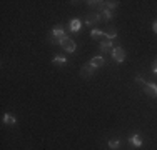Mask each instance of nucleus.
<instances>
[{"mask_svg": "<svg viewBox=\"0 0 157 150\" xmlns=\"http://www.w3.org/2000/svg\"><path fill=\"white\" fill-rule=\"evenodd\" d=\"M102 20V15H99V13H90L87 17V25H95V24H99V22Z\"/></svg>", "mask_w": 157, "mask_h": 150, "instance_id": "nucleus-6", "label": "nucleus"}, {"mask_svg": "<svg viewBox=\"0 0 157 150\" xmlns=\"http://www.w3.org/2000/svg\"><path fill=\"white\" fill-rule=\"evenodd\" d=\"M60 45L63 47V50H67L69 54H74V52H75V42H74L70 37H65V39L62 40Z\"/></svg>", "mask_w": 157, "mask_h": 150, "instance_id": "nucleus-3", "label": "nucleus"}, {"mask_svg": "<svg viewBox=\"0 0 157 150\" xmlns=\"http://www.w3.org/2000/svg\"><path fill=\"white\" fill-rule=\"evenodd\" d=\"M94 72H95V67L92 65L90 62H89V63H85V65H82L80 75H82L84 78H89V77H92V75H94Z\"/></svg>", "mask_w": 157, "mask_h": 150, "instance_id": "nucleus-4", "label": "nucleus"}, {"mask_svg": "<svg viewBox=\"0 0 157 150\" xmlns=\"http://www.w3.org/2000/svg\"><path fill=\"white\" fill-rule=\"evenodd\" d=\"M90 37H92L94 40H99V39H102V37H104V30L92 28V32H90Z\"/></svg>", "mask_w": 157, "mask_h": 150, "instance_id": "nucleus-12", "label": "nucleus"}, {"mask_svg": "<svg viewBox=\"0 0 157 150\" xmlns=\"http://www.w3.org/2000/svg\"><path fill=\"white\" fill-rule=\"evenodd\" d=\"M117 5H119L117 2H105V9H109V10H112V9H117Z\"/></svg>", "mask_w": 157, "mask_h": 150, "instance_id": "nucleus-18", "label": "nucleus"}, {"mask_svg": "<svg viewBox=\"0 0 157 150\" xmlns=\"http://www.w3.org/2000/svg\"><path fill=\"white\" fill-rule=\"evenodd\" d=\"M3 123H7V125H15L17 120H15V117H12L10 114H5V115H3Z\"/></svg>", "mask_w": 157, "mask_h": 150, "instance_id": "nucleus-13", "label": "nucleus"}, {"mask_svg": "<svg viewBox=\"0 0 157 150\" xmlns=\"http://www.w3.org/2000/svg\"><path fill=\"white\" fill-rule=\"evenodd\" d=\"M152 72L157 73V62H154V65H152Z\"/></svg>", "mask_w": 157, "mask_h": 150, "instance_id": "nucleus-19", "label": "nucleus"}, {"mask_svg": "<svg viewBox=\"0 0 157 150\" xmlns=\"http://www.w3.org/2000/svg\"><path fill=\"white\" fill-rule=\"evenodd\" d=\"M144 92L147 93L149 97H152V99H155L157 97V85L152 84V82H149V84L144 85Z\"/></svg>", "mask_w": 157, "mask_h": 150, "instance_id": "nucleus-5", "label": "nucleus"}, {"mask_svg": "<svg viewBox=\"0 0 157 150\" xmlns=\"http://www.w3.org/2000/svg\"><path fill=\"white\" fill-rule=\"evenodd\" d=\"M67 63V58L63 55H55L54 57V65H65Z\"/></svg>", "mask_w": 157, "mask_h": 150, "instance_id": "nucleus-14", "label": "nucleus"}, {"mask_svg": "<svg viewBox=\"0 0 157 150\" xmlns=\"http://www.w3.org/2000/svg\"><path fill=\"white\" fill-rule=\"evenodd\" d=\"M104 37H107V40H114L117 37V30L114 27H109L107 30H104Z\"/></svg>", "mask_w": 157, "mask_h": 150, "instance_id": "nucleus-8", "label": "nucleus"}, {"mask_svg": "<svg viewBox=\"0 0 157 150\" xmlns=\"http://www.w3.org/2000/svg\"><path fill=\"white\" fill-rule=\"evenodd\" d=\"M80 27H82V24H80V20H78V18L70 20V30H72L74 33H77L78 30H80Z\"/></svg>", "mask_w": 157, "mask_h": 150, "instance_id": "nucleus-11", "label": "nucleus"}, {"mask_svg": "<svg viewBox=\"0 0 157 150\" xmlns=\"http://www.w3.org/2000/svg\"><path fill=\"white\" fill-rule=\"evenodd\" d=\"M65 32H63V28L62 27H54V30H52V35L48 37V40H50L52 43H57V45H60L62 43V40L65 39Z\"/></svg>", "mask_w": 157, "mask_h": 150, "instance_id": "nucleus-1", "label": "nucleus"}, {"mask_svg": "<svg viewBox=\"0 0 157 150\" xmlns=\"http://www.w3.org/2000/svg\"><path fill=\"white\" fill-rule=\"evenodd\" d=\"M152 28H154V32L157 33V22H154V25H152Z\"/></svg>", "mask_w": 157, "mask_h": 150, "instance_id": "nucleus-20", "label": "nucleus"}, {"mask_svg": "<svg viewBox=\"0 0 157 150\" xmlns=\"http://www.w3.org/2000/svg\"><path fill=\"white\" fill-rule=\"evenodd\" d=\"M130 144H132L134 147H142L144 140H142V137L139 133H134V135H130Z\"/></svg>", "mask_w": 157, "mask_h": 150, "instance_id": "nucleus-7", "label": "nucleus"}, {"mask_svg": "<svg viewBox=\"0 0 157 150\" xmlns=\"http://www.w3.org/2000/svg\"><path fill=\"white\" fill-rule=\"evenodd\" d=\"M112 58H114V62L122 63V62L125 60V50H124L122 47L114 48V50H112Z\"/></svg>", "mask_w": 157, "mask_h": 150, "instance_id": "nucleus-2", "label": "nucleus"}, {"mask_svg": "<svg viewBox=\"0 0 157 150\" xmlns=\"http://www.w3.org/2000/svg\"><path fill=\"white\" fill-rule=\"evenodd\" d=\"M90 63L95 67V69H99V67H104V63H105V60H104L102 55H97V57H94L90 60Z\"/></svg>", "mask_w": 157, "mask_h": 150, "instance_id": "nucleus-9", "label": "nucleus"}, {"mask_svg": "<svg viewBox=\"0 0 157 150\" xmlns=\"http://www.w3.org/2000/svg\"><path fill=\"white\" fill-rule=\"evenodd\" d=\"M100 50L104 52V54H105V52H112L114 50V48H112V40H104L102 43H100Z\"/></svg>", "mask_w": 157, "mask_h": 150, "instance_id": "nucleus-10", "label": "nucleus"}, {"mask_svg": "<svg viewBox=\"0 0 157 150\" xmlns=\"http://www.w3.org/2000/svg\"><path fill=\"white\" fill-rule=\"evenodd\" d=\"M102 18H104L105 22H110V20H112V12H110L109 9H104V10H102Z\"/></svg>", "mask_w": 157, "mask_h": 150, "instance_id": "nucleus-16", "label": "nucleus"}, {"mask_svg": "<svg viewBox=\"0 0 157 150\" xmlns=\"http://www.w3.org/2000/svg\"><path fill=\"white\" fill-rule=\"evenodd\" d=\"M109 147L112 150H117L119 147H121V142H119L117 138H112V140H109Z\"/></svg>", "mask_w": 157, "mask_h": 150, "instance_id": "nucleus-17", "label": "nucleus"}, {"mask_svg": "<svg viewBox=\"0 0 157 150\" xmlns=\"http://www.w3.org/2000/svg\"><path fill=\"white\" fill-rule=\"evenodd\" d=\"M89 5L94 7V9H100V10L105 9V2H97V0H94V2H89Z\"/></svg>", "mask_w": 157, "mask_h": 150, "instance_id": "nucleus-15", "label": "nucleus"}]
</instances>
